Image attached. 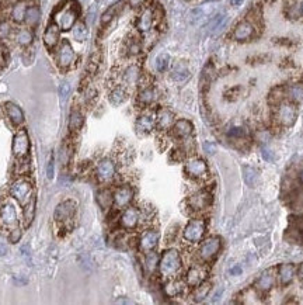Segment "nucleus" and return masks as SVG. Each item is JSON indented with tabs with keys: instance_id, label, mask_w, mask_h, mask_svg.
Returning <instances> with one entry per match:
<instances>
[{
	"instance_id": "obj_63",
	"label": "nucleus",
	"mask_w": 303,
	"mask_h": 305,
	"mask_svg": "<svg viewBox=\"0 0 303 305\" xmlns=\"http://www.w3.org/2000/svg\"><path fill=\"white\" fill-rule=\"evenodd\" d=\"M300 12H302V14H303V3H302V6H300Z\"/></svg>"
},
{
	"instance_id": "obj_40",
	"label": "nucleus",
	"mask_w": 303,
	"mask_h": 305,
	"mask_svg": "<svg viewBox=\"0 0 303 305\" xmlns=\"http://www.w3.org/2000/svg\"><path fill=\"white\" fill-rule=\"evenodd\" d=\"M210 291V284L209 283H201L199 286L195 287V290H194V301L195 302H201V301H204L206 297H208V294Z\"/></svg>"
},
{
	"instance_id": "obj_61",
	"label": "nucleus",
	"mask_w": 303,
	"mask_h": 305,
	"mask_svg": "<svg viewBox=\"0 0 303 305\" xmlns=\"http://www.w3.org/2000/svg\"><path fill=\"white\" fill-rule=\"evenodd\" d=\"M299 179H300V181H302V183H303V170H302V172H300V174H299Z\"/></svg>"
},
{
	"instance_id": "obj_3",
	"label": "nucleus",
	"mask_w": 303,
	"mask_h": 305,
	"mask_svg": "<svg viewBox=\"0 0 303 305\" xmlns=\"http://www.w3.org/2000/svg\"><path fill=\"white\" fill-rule=\"evenodd\" d=\"M32 183L28 179L20 177L14 181L10 187V194L13 199H16L21 206H25L30 200L34 197L32 196Z\"/></svg>"
},
{
	"instance_id": "obj_24",
	"label": "nucleus",
	"mask_w": 303,
	"mask_h": 305,
	"mask_svg": "<svg viewBox=\"0 0 303 305\" xmlns=\"http://www.w3.org/2000/svg\"><path fill=\"white\" fill-rule=\"evenodd\" d=\"M159 97V93L153 86H145L141 89V92L138 94V104L142 107L152 106Z\"/></svg>"
},
{
	"instance_id": "obj_33",
	"label": "nucleus",
	"mask_w": 303,
	"mask_h": 305,
	"mask_svg": "<svg viewBox=\"0 0 303 305\" xmlns=\"http://www.w3.org/2000/svg\"><path fill=\"white\" fill-rule=\"evenodd\" d=\"M243 179L248 187H255L258 183V170L253 166L243 168Z\"/></svg>"
},
{
	"instance_id": "obj_14",
	"label": "nucleus",
	"mask_w": 303,
	"mask_h": 305,
	"mask_svg": "<svg viewBox=\"0 0 303 305\" xmlns=\"http://www.w3.org/2000/svg\"><path fill=\"white\" fill-rule=\"evenodd\" d=\"M187 203H188L190 208L194 210V211H204V210H206V208L210 206V203H212V196H210L209 192H206V190H199L197 193L192 194Z\"/></svg>"
},
{
	"instance_id": "obj_15",
	"label": "nucleus",
	"mask_w": 303,
	"mask_h": 305,
	"mask_svg": "<svg viewBox=\"0 0 303 305\" xmlns=\"http://www.w3.org/2000/svg\"><path fill=\"white\" fill-rule=\"evenodd\" d=\"M159 239H160V235L156 230L145 231L141 235V238H139V249L143 253L155 250L157 248V245H159Z\"/></svg>"
},
{
	"instance_id": "obj_44",
	"label": "nucleus",
	"mask_w": 303,
	"mask_h": 305,
	"mask_svg": "<svg viewBox=\"0 0 303 305\" xmlns=\"http://www.w3.org/2000/svg\"><path fill=\"white\" fill-rule=\"evenodd\" d=\"M100 65V54L99 52H94L93 55L90 56V61L87 63V68H86V73L89 76H93L96 72H97V69H99Z\"/></svg>"
},
{
	"instance_id": "obj_32",
	"label": "nucleus",
	"mask_w": 303,
	"mask_h": 305,
	"mask_svg": "<svg viewBox=\"0 0 303 305\" xmlns=\"http://www.w3.org/2000/svg\"><path fill=\"white\" fill-rule=\"evenodd\" d=\"M159 260H160V257H159V255L156 253L155 250L148 252L146 256H145V263H143L145 270H146L149 274L155 273L156 270L159 269Z\"/></svg>"
},
{
	"instance_id": "obj_9",
	"label": "nucleus",
	"mask_w": 303,
	"mask_h": 305,
	"mask_svg": "<svg viewBox=\"0 0 303 305\" xmlns=\"http://www.w3.org/2000/svg\"><path fill=\"white\" fill-rule=\"evenodd\" d=\"M142 219V211L136 207H125L124 211L119 217V225L126 231L135 230Z\"/></svg>"
},
{
	"instance_id": "obj_29",
	"label": "nucleus",
	"mask_w": 303,
	"mask_h": 305,
	"mask_svg": "<svg viewBox=\"0 0 303 305\" xmlns=\"http://www.w3.org/2000/svg\"><path fill=\"white\" fill-rule=\"evenodd\" d=\"M108 99H110V101H111V104H114V106H119V104L125 103L126 99H128V90H126L124 86H115L114 89H112L111 92H110Z\"/></svg>"
},
{
	"instance_id": "obj_42",
	"label": "nucleus",
	"mask_w": 303,
	"mask_h": 305,
	"mask_svg": "<svg viewBox=\"0 0 303 305\" xmlns=\"http://www.w3.org/2000/svg\"><path fill=\"white\" fill-rule=\"evenodd\" d=\"M73 37L76 38V41H84L87 38V35H89V28H87V25L84 24V23H76V24L73 25Z\"/></svg>"
},
{
	"instance_id": "obj_57",
	"label": "nucleus",
	"mask_w": 303,
	"mask_h": 305,
	"mask_svg": "<svg viewBox=\"0 0 303 305\" xmlns=\"http://www.w3.org/2000/svg\"><path fill=\"white\" fill-rule=\"evenodd\" d=\"M21 252H23V256H24V257L30 259V250H28V245H24V246L21 248Z\"/></svg>"
},
{
	"instance_id": "obj_19",
	"label": "nucleus",
	"mask_w": 303,
	"mask_h": 305,
	"mask_svg": "<svg viewBox=\"0 0 303 305\" xmlns=\"http://www.w3.org/2000/svg\"><path fill=\"white\" fill-rule=\"evenodd\" d=\"M59 43H61V28L56 23H52L44 32V44L48 50H54Z\"/></svg>"
},
{
	"instance_id": "obj_56",
	"label": "nucleus",
	"mask_w": 303,
	"mask_h": 305,
	"mask_svg": "<svg viewBox=\"0 0 303 305\" xmlns=\"http://www.w3.org/2000/svg\"><path fill=\"white\" fill-rule=\"evenodd\" d=\"M128 2H129V5L132 7H139V6H142L145 0H128Z\"/></svg>"
},
{
	"instance_id": "obj_60",
	"label": "nucleus",
	"mask_w": 303,
	"mask_h": 305,
	"mask_svg": "<svg viewBox=\"0 0 303 305\" xmlns=\"http://www.w3.org/2000/svg\"><path fill=\"white\" fill-rule=\"evenodd\" d=\"M296 272H297V276L300 277V280H303V264H302V266H300V268L297 269Z\"/></svg>"
},
{
	"instance_id": "obj_51",
	"label": "nucleus",
	"mask_w": 303,
	"mask_h": 305,
	"mask_svg": "<svg viewBox=\"0 0 303 305\" xmlns=\"http://www.w3.org/2000/svg\"><path fill=\"white\" fill-rule=\"evenodd\" d=\"M261 156L266 159L267 162H274L275 161V154L272 152V149L267 148V146H261Z\"/></svg>"
},
{
	"instance_id": "obj_35",
	"label": "nucleus",
	"mask_w": 303,
	"mask_h": 305,
	"mask_svg": "<svg viewBox=\"0 0 303 305\" xmlns=\"http://www.w3.org/2000/svg\"><path fill=\"white\" fill-rule=\"evenodd\" d=\"M285 94L288 96V99L291 100L292 103H302L303 101V85H292L286 90Z\"/></svg>"
},
{
	"instance_id": "obj_23",
	"label": "nucleus",
	"mask_w": 303,
	"mask_h": 305,
	"mask_svg": "<svg viewBox=\"0 0 303 305\" xmlns=\"http://www.w3.org/2000/svg\"><path fill=\"white\" fill-rule=\"evenodd\" d=\"M155 23V13L150 9H145L136 20V28L141 32H149Z\"/></svg>"
},
{
	"instance_id": "obj_8",
	"label": "nucleus",
	"mask_w": 303,
	"mask_h": 305,
	"mask_svg": "<svg viewBox=\"0 0 303 305\" xmlns=\"http://www.w3.org/2000/svg\"><path fill=\"white\" fill-rule=\"evenodd\" d=\"M13 155L17 159H24L30 152V137L25 130H19L14 134L12 145Z\"/></svg>"
},
{
	"instance_id": "obj_13",
	"label": "nucleus",
	"mask_w": 303,
	"mask_h": 305,
	"mask_svg": "<svg viewBox=\"0 0 303 305\" xmlns=\"http://www.w3.org/2000/svg\"><path fill=\"white\" fill-rule=\"evenodd\" d=\"M132 200H134V190L131 186H119L112 193V204L119 210L129 206Z\"/></svg>"
},
{
	"instance_id": "obj_45",
	"label": "nucleus",
	"mask_w": 303,
	"mask_h": 305,
	"mask_svg": "<svg viewBox=\"0 0 303 305\" xmlns=\"http://www.w3.org/2000/svg\"><path fill=\"white\" fill-rule=\"evenodd\" d=\"M155 66L159 72H166L168 66H170V56H168V54H160V55L157 56Z\"/></svg>"
},
{
	"instance_id": "obj_2",
	"label": "nucleus",
	"mask_w": 303,
	"mask_h": 305,
	"mask_svg": "<svg viewBox=\"0 0 303 305\" xmlns=\"http://www.w3.org/2000/svg\"><path fill=\"white\" fill-rule=\"evenodd\" d=\"M79 17V6L77 3H69L68 6L63 7L62 10L55 14V23L59 25L62 31H69L73 28V25L77 23Z\"/></svg>"
},
{
	"instance_id": "obj_62",
	"label": "nucleus",
	"mask_w": 303,
	"mask_h": 305,
	"mask_svg": "<svg viewBox=\"0 0 303 305\" xmlns=\"http://www.w3.org/2000/svg\"><path fill=\"white\" fill-rule=\"evenodd\" d=\"M2 116H3V111H2V107H0V119H2Z\"/></svg>"
},
{
	"instance_id": "obj_58",
	"label": "nucleus",
	"mask_w": 303,
	"mask_h": 305,
	"mask_svg": "<svg viewBox=\"0 0 303 305\" xmlns=\"http://www.w3.org/2000/svg\"><path fill=\"white\" fill-rule=\"evenodd\" d=\"M243 2H244V0H230V5L235 7H239L243 5Z\"/></svg>"
},
{
	"instance_id": "obj_26",
	"label": "nucleus",
	"mask_w": 303,
	"mask_h": 305,
	"mask_svg": "<svg viewBox=\"0 0 303 305\" xmlns=\"http://www.w3.org/2000/svg\"><path fill=\"white\" fill-rule=\"evenodd\" d=\"M171 79L176 83H186L191 78V70L186 62H177L171 70Z\"/></svg>"
},
{
	"instance_id": "obj_5",
	"label": "nucleus",
	"mask_w": 303,
	"mask_h": 305,
	"mask_svg": "<svg viewBox=\"0 0 303 305\" xmlns=\"http://www.w3.org/2000/svg\"><path fill=\"white\" fill-rule=\"evenodd\" d=\"M205 231H206V224H205L204 219L195 218V219H191L186 225V228L183 231V238L186 239L187 242L198 243L202 241Z\"/></svg>"
},
{
	"instance_id": "obj_47",
	"label": "nucleus",
	"mask_w": 303,
	"mask_h": 305,
	"mask_svg": "<svg viewBox=\"0 0 303 305\" xmlns=\"http://www.w3.org/2000/svg\"><path fill=\"white\" fill-rule=\"evenodd\" d=\"M228 137L232 138V139H243L246 137V131L240 127H233L228 131Z\"/></svg>"
},
{
	"instance_id": "obj_6",
	"label": "nucleus",
	"mask_w": 303,
	"mask_h": 305,
	"mask_svg": "<svg viewBox=\"0 0 303 305\" xmlns=\"http://www.w3.org/2000/svg\"><path fill=\"white\" fill-rule=\"evenodd\" d=\"M55 61L56 65L61 69L70 68L72 63L74 62V51L68 40L61 41V43L58 44L55 52Z\"/></svg>"
},
{
	"instance_id": "obj_53",
	"label": "nucleus",
	"mask_w": 303,
	"mask_h": 305,
	"mask_svg": "<svg viewBox=\"0 0 303 305\" xmlns=\"http://www.w3.org/2000/svg\"><path fill=\"white\" fill-rule=\"evenodd\" d=\"M94 16H96V7H90L89 10V16H87V24H93Z\"/></svg>"
},
{
	"instance_id": "obj_16",
	"label": "nucleus",
	"mask_w": 303,
	"mask_h": 305,
	"mask_svg": "<svg viewBox=\"0 0 303 305\" xmlns=\"http://www.w3.org/2000/svg\"><path fill=\"white\" fill-rule=\"evenodd\" d=\"M0 222L9 226V228H14L16 225L19 224V217H17V211L16 207L13 206L10 201L3 203L0 207Z\"/></svg>"
},
{
	"instance_id": "obj_27",
	"label": "nucleus",
	"mask_w": 303,
	"mask_h": 305,
	"mask_svg": "<svg viewBox=\"0 0 303 305\" xmlns=\"http://www.w3.org/2000/svg\"><path fill=\"white\" fill-rule=\"evenodd\" d=\"M296 276V268L291 264V263H286V264H281L278 269V277L279 281L282 286H288L291 284L293 279Z\"/></svg>"
},
{
	"instance_id": "obj_28",
	"label": "nucleus",
	"mask_w": 303,
	"mask_h": 305,
	"mask_svg": "<svg viewBox=\"0 0 303 305\" xmlns=\"http://www.w3.org/2000/svg\"><path fill=\"white\" fill-rule=\"evenodd\" d=\"M126 3H128V0H119V2H117L115 5H112L110 9H107V10L104 12V14L101 16V24H108V23L117 16L118 13L124 9V6L126 5Z\"/></svg>"
},
{
	"instance_id": "obj_43",
	"label": "nucleus",
	"mask_w": 303,
	"mask_h": 305,
	"mask_svg": "<svg viewBox=\"0 0 303 305\" xmlns=\"http://www.w3.org/2000/svg\"><path fill=\"white\" fill-rule=\"evenodd\" d=\"M97 201L103 210L110 208L112 206V193L110 190H101L97 196Z\"/></svg>"
},
{
	"instance_id": "obj_31",
	"label": "nucleus",
	"mask_w": 303,
	"mask_h": 305,
	"mask_svg": "<svg viewBox=\"0 0 303 305\" xmlns=\"http://www.w3.org/2000/svg\"><path fill=\"white\" fill-rule=\"evenodd\" d=\"M27 3L24 0H19L17 3H14V6L12 9V19L14 23H23L25 19V13H27Z\"/></svg>"
},
{
	"instance_id": "obj_7",
	"label": "nucleus",
	"mask_w": 303,
	"mask_h": 305,
	"mask_svg": "<svg viewBox=\"0 0 303 305\" xmlns=\"http://www.w3.org/2000/svg\"><path fill=\"white\" fill-rule=\"evenodd\" d=\"M221 248H222V241L219 237H210L205 239L199 246V259L202 261H210L221 252Z\"/></svg>"
},
{
	"instance_id": "obj_30",
	"label": "nucleus",
	"mask_w": 303,
	"mask_h": 305,
	"mask_svg": "<svg viewBox=\"0 0 303 305\" xmlns=\"http://www.w3.org/2000/svg\"><path fill=\"white\" fill-rule=\"evenodd\" d=\"M272 286H274V276H272L271 270H266V272L255 280V287H257L260 291H268V290H271Z\"/></svg>"
},
{
	"instance_id": "obj_38",
	"label": "nucleus",
	"mask_w": 303,
	"mask_h": 305,
	"mask_svg": "<svg viewBox=\"0 0 303 305\" xmlns=\"http://www.w3.org/2000/svg\"><path fill=\"white\" fill-rule=\"evenodd\" d=\"M141 70L136 65H132L128 69H125L124 75H122V79L125 81V83L128 85H132V83H138L139 82V78H141Z\"/></svg>"
},
{
	"instance_id": "obj_59",
	"label": "nucleus",
	"mask_w": 303,
	"mask_h": 305,
	"mask_svg": "<svg viewBox=\"0 0 303 305\" xmlns=\"http://www.w3.org/2000/svg\"><path fill=\"white\" fill-rule=\"evenodd\" d=\"M7 253V246L6 245H3V243H0V256H5Z\"/></svg>"
},
{
	"instance_id": "obj_17",
	"label": "nucleus",
	"mask_w": 303,
	"mask_h": 305,
	"mask_svg": "<svg viewBox=\"0 0 303 305\" xmlns=\"http://www.w3.org/2000/svg\"><path fill=\"white\" fill-rule=\"evenodd\" d=\"M156 127V116L150 114V112H145L142 116H139L136 120V132L141 135H148L152 131L155 130Z\"/></svg>"
},
{
	"instance_id": "obj_46",
	"label": "nucleus",
	"mask_w": 303,
	"mask_h": 305,
	"mask_svg": "<svg viewBox=\"0 0 303 305\" xmlns=\"http://www.w3.org/2000/svg\"><path fill=\"white\" fill-rule=\"evenodd\" d=\"M34 212H35V197H32L27 204L24 206V219L25 224L28 225L34 218Z\"/></svg>"
},
{
	"instance_id": "obj_49",
	"label": "nucleus",
	"mask_w": 303,
	"mask_h": 305,
	"mask_svg": "<svg viewBox=\"0 0 303 305\" xmlns=\"http://www.w3.org/2000/svg\"><path fill=\"white\" fill-rule=\"evenodd\" d=\"M12 34V25L7 21H2L0 23V40H5Z\"/></svg>"
},
{
	"instance_id": "obj_50",
	"label": "nucleus",
	"mask_w": 303,
	"mask_h": 305,
	"mask_svg": "<svg viewBox=\"0 0 303 305\" xmlns=\"http://www.w3.org/2000/svg\"><path fill=\"white\" fill-rule=\"evenodd\" d=\"M54 173H55V162H54V155H51L50 159H48V163H47V177L50 180H52Z\"/></svg>"
},
{
	"instance_id": "obj_21",
	"label": "nucleus",
	"mask_w": 303,
	"mask_h": 305,
	"mask_svg": "<svg viewBox=\"0 0 303 305\" xmlns=\"http://www.w3.org/2000/svg\"><path fill=\"white\" fill-rule=\"evenodd\" d=\"M173 128V135L179 139H187L192 135V131H194V125H192L191 121L188 120H177L174 125L171 127Z\"/></svg>"
},
{
	"instance_id": "obj_11",
	"label": "nucleus",
	"mask_w": 303,
	"mask_h": 305,
	"mask_svg": "<svg viewBox=\"0 0 303 305\" xmlns=\"http://www.w3.org/2000/svg\"><path fill=\"white\" fill-rule=\"evenodd\" d=\"M186 173L192 179H202L208 173V165L201 158H190L186 162Z\"/></svg>"
},
{
	"instance_id": "obj_18",
	"label": "nucleus",
	"mask_w": 303,
	"mask_h": 305,
	"mask_svg": "<svg viewBox=\"0 0 303 305\" xmlns=\"http://www.w3.org/2000/svg\"><path fill=\"white\" fill-rule=\"evenodd\" d=\"M254 24L250 21V20H244V21H240L239 24L236 25L235 30H233V38L236 41H248L251 40L254 35Z\"/></svg>"
},
{
	"instance_id": "obj_12",
	"label": "nucleus",
	"mask_w": 303,
	"mask_h": 305,
	"mask_svg": "<svg viewBox=\"0 0 303 305\" xmlns=\"http://www.w3.org/2000/svg\"><path fill=\"white\" fill-rule=\"evenodd\" d=\"M76 207L77 206L73 200H65L62 203H59L54 211V219L56 222H66L74 215Z\"/></svg>"
},
{
	"instance_id": "obj_25",
	"label": "nucleus",
	"mask_w": 303,
	"mask_h": 305,
	"mask_svg": "<svg viewBox=\"0 0 303 305\" xmlns=\"http://www.w3.org/2000/svg\"><path fill=\"white\" fill-rule=\"evenodd\" d=\"M5 111H6L7 117L12 121L13 125H21L24 123V112L20 108L17 104H14L12 101H7L5 104Z\"/></svg>"
},
{
	"instance_id": "obj_20",
	"label": "nucleus",
	"mask_w": 303,
	"mask_h": 305,
	"mask_svg": "<svg viewBox=\"0 0 303 305\" xmlns=\"http://www.w3.org/2000/svg\"><path fill=\"white\" fill-rule=\"evenodd\" d=\"M206 279V272L202 266H192L186 274V283L187 286L195 287L199 286L201 283H204Z\"/></svg>"
},
{
	"instance_id": "obj_54",
	"label": "nucleus",
	"mask_w": 303,
	"mask_h": 305,
	"mask_svg": "<svg viewBox=\"0 0 303 305\" xmlns=\"http://www.w3.org/2000/svg\"><path fill=\"white\" fill-rule=\"evenodd\" d=\"M204 149L206 150L208 154H213V152L217 150V145H215V143H210V142H205Z\"/></svg>"
},
{
	"instance_id": "obj_34",
	"label": "nucleus",
	"mask_w": 303,
	"mask_h": 305,
	"mask_svg": "<svg viewBox=\"0 0 303 305\" xmlns=\"http://www.w3.org/2000/svg\"><path fill=\"white\" fill-rule=\"evenodd\" d=\"M41 20V10L38 6H28L27 13H25L24 21L28 27H35Z\"/></svg>"
},
{
	"instance_id": "obj_55",
	"label": "nucleus",
	"mask_w": 303,
	"mask_h": 305,
	"mask_svg": "<svg viewBox=\"0 0 303 305\" xmlns=\"http://www.w3.org/2000/svg\"><path fill=\"white\" fill-rule=\"evenodd\" d=\"M230 274H232V276H240L241 274L240 266H235L233 269H230Z\"/></svg>"
},
{
	"instance_id": "obj_22",
	"label": "nucleus",
	"mask_w": 303,
	"mask_h": 305,
	"mask_svg": "<svg viewBox=\"0 0 303 305\" xmlns=\"http://www.w3.org/2000/svg\"><path fill=\"white\" fill-rule=\"evenodd\" d=\"M176 123L174 114L168 108H160L156 112V127L161 131L170 130Z\"/></svg>"
},
{
	"instance_id": "obj_10",
	"label": "nucleus",
	"mask_w": 303,
	"mask_h": 305,
	"mask_svg": "<svg viewBox=\"0 0 303 305\" xmlns=\"http://www.w3.org/2000/svg\"><path fill=\"white\" fill-rule=\"evenodd\" d=\"M117 173V168H115V163L110 158H104L97 163V168H96V176L100 181L107 183V181H111L114 179V176Z\"/></svg>"
},
{
	"instance_id": "obj_52",
	"label": "nucleus",
	"mask_w": 303,
	"mask_h": 305,
	"mask_svg": "<svg viewBox=\"0 0 303 305\" xmlns=\"http://www.w3.org/2000/svg\"><path fill=\"white\" fill-rule=\"evenodd\" d=\"M21 239V230L20 228H13L9 234V241L12 243H17Z\"/></svg>"
},
{
	"instance_id": "obj_48",
	"label": "nucleus",
	"mask_w": 303,
	"mask_h": 305,
	"mask_svg": "<svg viewBox=\"0 0 303 305\" xmlns=\"http://www.w3.org/2000/svg\"><path fill=\"white\" fill-rule=\"evenodd\" d=\"M69 94H70V83L68 81H63L59 85V97L62 101H65L69 97Z\"/></svg>"
},
{
	"instance_id": "obj_4",
	"label": "nucleus",
	"mask_w": 303,
	"mask_h": 305,
	"mask_svg": "<svg viewBox=\"0 0 303 305\" xmlns=\"http://www.w3.org/2000/svg\"><path fill=\"white\" fill-rule=\"evenodd\" d=\"M297 117V108L292 101H281L278 103L275 119L282 127H291L295 124Z\"/></svg>"
},
{
	"instance_id": "obj_41",
	"label": "nucleus",
	"mask_w": 303,
	"mask_h": 305,
	"mask_svg": "<svg viewBox=\"0 0 303 305\" xmlns=\"http://www.w3.org/2000/svg\"><path fill=\"white\" fill-rule=\"evenodd\" d=\"M125 51H126V55L129 56L139 55V52H141V43L135 37L128 38L126 43H125Z\"/></svg>"
},
{
	"instance_id": "obj_39",
	"label": "nucleus",
	"mask_w": 303,
	"mask_h": 305,
	"mask_svg": "<svg viewBox=\"0 0 303 305\" xmlns=\"http://www.w3.org/2000/svg\"><path fill=\"white\" fill-rule=\"evenodd\" d=\"M183 290H184V284H183V281L179 280H170L164 286V291L168 297H177L183 293Z\"/></svg>"
},
{
	"instance_id": "obj_37",
	"label": "nucleus",
	"mask_w": 303,
	"mask_h": 305,
	"mask_svg": "<svg viewBox=\"0 0 303 305\" xmlns=\"http://www.w3.org/2000/svg\"><path fill=\"white\" fill-rule=\"evenodd\" d=\"M84 123V117L79 110H73L69 116V130L70 131H79L83 127Z\"/></svg>"
},
{
	"instance_id": "obj_36",
	"label": "nucleus",
	"mask_w": 303,
	"mask_h": 305,
	"mask_svg": "<svg viewBox=\"0 0 303 305\" xmlns=\"http://www.w3.org/2000/svg\"><path fill=\"white\" fill-rule=\"evenodd\" d=\"M32 40H34V32L30 28H21L16 32V41L21 47H28L31 45Z\"/></svg>"
},
{
	"instance_id": "obj_1",
	"label": "nucleus",
	"mask_w": 303,
	"mask_h": 305,
	"mask_svg": "<svg viewBox=\"0 0 303 305\" xmlns=\"http://www.w3.org/2000/svg\"><path fill=\"white\" fill-rule=\"evenodd\" d=\"M183 261L177 249H167L163 252L159 260V273L164 279H173L180 273Z\"/></svg>"
}]
</instances>
